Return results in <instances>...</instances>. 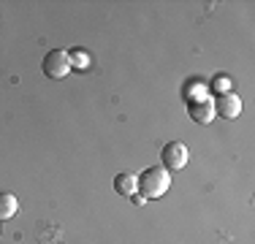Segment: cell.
Wrapping results in <instances>:
<instances>
[{"label":"cell","instance_id":"6da1fadb","mask_svg":"<svg viewBox=\"0 0 255 244\" xmlns=\"http://www.w3.org/2000/svg\"><path fill=\"white\" fill-rule=\"evenodd\" d=\"M171 187V174L163 166H152L138 176V195L144 198H160Z\"/></svg>","mask_w":255,"mask_h":244},{"label":"cell","instance_id":"7a4b0ae2","mask_svg":"<svg viewBox=\"0 0 255 244\" xmlns=\"http://www.w3.org/2000/svg\"><path fill=\"white\" fill-rule=\"evenodd\" d=\"M41 68H44V73H46L49 79H65V76L71 73L68 52H63V49H52V52L44 57Z\"/></svg>","mask_w":255,"mask_h":244},{"label":"cell","instance_id":"3957f363","mask_svg":"<svg viewBox=\"0 0 255 244\" xmlns=\"http://www.w3.org/2000/svg\"><path fill=\"white\" fill-rule=\"evenodd\" d=\"M187 146L182 144V141H168L166 146H163V155H160V160H163V168L171 174V171H182L187 166Z\"/></svg>","mask_w":255,"mask_h":244},{"label":"cell","instance_id":"277c9868","mask_svg":"<svg viewBox=\"0 0 255 244\" xmlns=\"http://www.w3.org/2000/svg\"><path fill=\"white\" fill-rule=\"evenodd\" d=\"M212 103H215V114H220L223 120H236L242 114V98L234 95V93L220 95L217 101H212Z\"/></svg>","mask_w":255,"mask_h":244},{"label":"cell","instance_id":"5b68a950","mask_svg":"<svg viewBox=\"0 0 255 244\" xmlns=\"http://www.w3.org/2000/svg\"><path fill=\"white\" fill-rule=\"evenodd\" d=\"M114 190H117V195H123V198L136 195L138 193V176H133V174H117V176H114Z\"/></svg>","mask_w":255,"mask_h":244},{"label":"cell","instance_id":"8992f818","mask_svg":"<svg viewBox=\"0 0 255 244\" xmlns=\"http://www.w3.org/2000/svg\"><path fill=\"white\" fill-rule=\"evenodd\" d=\"M190 117L196 122H201V125H206V122H212L217 117L215 114V103L206 98V101H198V103H190Z\"/></svg>","mask_w":255,"mask_h":244},{"label":"cell","instance_id":"52a82bcc","mask_svg":"<svg viewBox=\"0 0 255 244\" xmlns=\"http://www.w3.org/2000/svg\"><path fill=\"white\" fill-rule=\"evenodd\" d=\"M19 209V201H16L14 193H0V223L3 220H11Z\"/></svg>","mask_w":255,"mask_h":244},{"label":"cell","instance_id":"ba28073f","mask_svg":"<svg viewBox=\"0 0 255 244\" xmlns=\"http://www.w3.org/2000/svg\"><path fill=\"white\" fill-rule=\"evenodd\" d=\"M68 63H71V68H87V65H90V54L84 52V49H71V52H68Z\"/></svg>","mask_w":255,"mask_h":244},{"label":"cell","instance_id":"9c48e42d","mask_svg":"<svg viewBox=\"0 0 255 244\" xmlns=\"http://www.w3.org/2000/svg\"><path fill=\"white\" fill-rule=\"evenodd\" d=\"M212 90H215V93L220 90L223 95H226V93H231V79H228V76H220V79H215V82H212Z\"/></svg>","mask_w":255,"mask_h":244},{"label":"cell","instance_id":"30bf717a","mask_svg":"<svg viewBox=\"0 0 255 244\" xmlns=\"http://www.w3.org/2000/svg\"><path fill=\"white\" fill-rule=\"evenodd\" d=\"M130 201H133V204H136V206H141V204H144V201H147V198H144V195H138V193H136V195H130Z\"/></svg>","mask_w":255,"mask_h":244}]
</instances>
